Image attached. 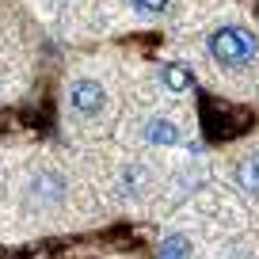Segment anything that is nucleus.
Listing matches in <instances>:
<instances>
[{
  "label": "nucleus",
  "instance_id": "obj_7",
  "mask_svg": "<svg viewBox=\"0 0 259 259\" xmlns=\"http://www.w3.org/2000/svg\"><path fill=\"white\" fill-rule=\"evenodd\" d=\"M118 183H122V194H126V198H141V194L149 191V171L141 168V164H126Z\"/></svg>",
  "mask_w": 259,
  "mask_h": 259
},
{
  "label": "nucleus",
  "instance_id": "obj_3",
  "mask_svg": "<svg viewBox=\"0 0 259 259\" xmlns=\"http://www.w3.org/2000/svg\"><path fill=\"white\" fill-rule=\"evenodd\" d=\"M27 194H31L34 202H42V206L61 202L65 198V176L54 171V168H38L31 179H27Z\"/></svg>",
  "mask_w": 259,
  "mask_h": 259
},
{
  "label": "nucleus",
  "instance_id": "obj_6",
  "mask_svg": "<svg viewBox=\"0 0 259 259\" xmlns=\"http://www.w3.org/2000/svg\"><path fill=\"white\" fill-rule=\"evenodd\" d=\"M233 179H236L240 191H248V194H255V198H259V153L236 160L233 164Z\"/></svg>",
  "mask_w": 259,
  "mask_h": 259
},
{
  "label": "nucleus",
  "instance_id": "obj_5",
  "mask_svg": "<svg viewBox=\"0 0 259 259\" xmlns=\"http://www.w3.org/2000/svg\"><path fill=\"white\" fill-rule=\"evenodd\" d=\"M160 84H164L168 92H176V96L194 92V73H191V65H183V61H160Z\"/></svg>",
  "mask_w": 259,
  "mask_h": 259
},
{
  "label": "nucleus",
  "instance_id": "obj_8",
  "mask_svg": "<svg viewBox=\"0 0 259 259\" xmlns=\"http://www.w3.org/2000/svg\"><path fill=\"white\" fill-rule=\"evenodd\" d=\"M156 259H191V236L168 233L160 244H156Z\"/></svg>",
  "mask_w": 259,
  "mask_h": 259
},
{
  "label": "nucleus",
  "instance_id": "obj_9",
  "mask_svg": "<svg viewBox=\"0 0 259 259\" xmlns=\"http://www.w3.org/2000/svg\"><path fill=\"white\" fill-rule=\"evenodd\" d=\"M130 4H134L141 16H153V19H160V16L171 12V0H130Z\"/></svg>",
  "mask_w": 259,
  "mask_h": 259
},
{
  "label": "nucleus",
  "instance_id": "obj_2",
  "mask_svg": "<svg viewBox=\"0 0 259 259\" xmlns=\"http://www.w3.org/2000/svg\"><path fill=\"white\" fill-rule=\"evenodd\" d=\"M69 107H73L76 114H84V118H92V114H99L107 107V92L99 80H92V76H80V80L69 84Z\"/></svg>",
  "mask_w": 259,
  "mask_h": 259
},
{
  "label": "nucleus",
  "instance_id": "obj_1",
  "mask_svg": "<svg viewBox=\"0 0 259 259\" xmlns=\"http://www.w3.org/2000/svg\"><path fill=\"white\" fill-rule=\"evenodd\" d=\"M255 50H259L255 31H248L240 23H221L206 34V54L221 69H244L248 61H255Z\"/></svg>",
  "mask_w": 259,
  "mask_h": 259
},
{
  "label": "nucleus",
  "instance_id": "obj_4",
  "mask_svg": "<svg viewBox=\"0 0 259 259\" xmlns=\"http://www.w3.org/2000/svg\"><path fill=\"white\" fill-rule=\"evenodd\" d=\"M141 138H145L149 145L176 149L179 141H183V130H179V122H171L168 114H153V118H145V126H141Z\"/></svg>",
  "mask_w": 259,
  "mask_h": 259
}]
</instances>
